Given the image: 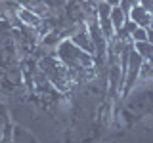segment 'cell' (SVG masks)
Masks as SVG:
<instances>
[{"instance_id":"1","label":"cell","mask_w":153,"mask_h":143,"mask_svg":"<svg viewBox=\"0 0 153 143\" xmlns=\"http://www.w3.org/2000/svg\"><path fill=\"white\" fill-rule=\"evenodd\" d=\"M38 69L46 74V78L50 80V84L54 86L57 92H69L73 88V82L69 78V69L56 55V50L52 54H46L38 59Z\"/></svg>"},{"instance_id":"2","label":"cell","mask_w":153,"mask_h":143,"mask_svg":"<svg viewBox=\"0 0 153 143\" xmlns=\"http://www.w3.org/2000/svg\"><path fill=\"white\" fill-rule=\"evenodd\" d=\"M56 55L67 67H82V69H92L96 67V57L90 52H84L79 48L71 38H61L59 44L56 46Z\"/></svg>"},{"instance_id":"3","label":"cell","mask_w":153,"mask_h":143,"mask_svg":"<svg viewBox=\"0 0 153 143\" xmlns=\"http://www.w3.org/2000/svg\"><path fill=\"white\" fill-rule=\"evenodd\" d=\"M142 65H143V57L138 54L136 50L132 48L130 52V57H128V65H126V71H124V88H123V97L126 95L130 90L136 86L138 78H140V71H142Z\"/></svg>"},{"instance_id":"4","label":"cell","mask_w":153,"mask_h":143,"mask_svg":"<svg viewBox=\"0 0 153 143\" xmlns=\"http://www.w3.org/2000/svg\"><path fill=\"white\" fill-rule=\"evenodd\" d=\"M128 19H132V21L136 23V25H140V27H149L151 25V13L147 12L140 2H136L130 8V12H128Z\"/></svg>"},{"instance_id":"5","label":"cell","mask_w":153,"mask_h":143,"mask_svg":"<svg viewBox=\"0 0 153 143\" xmlns=\"http://www.w3.org/2000/svg\"><path fill=\"white\" fill-rule=\"evenodd\" d=\"M17 17H19V21L23 23V25H27V27H35V29H40V25H42V19L38 13H35V12H31V10H27V8H19V12H17Z\"/></svg>"},{"instance_id":"6","label":"cell","mask_w":153,"mask_h":143,"mask_svg":"<svg viewBox=\"0 0 153 143\" xmlns=\"http://www.w3.org/2000/svg\"><path fill=\"white\" fill-rule=\"evenodd\" d=\"M109 17H111V23H113L115 31H119V29H123L124 21L128 19V13L124 12L121 6H113V8H111V12H109Z\"/></svg>"},{"instance_id":"7","label":"cell","mask_w":153,"mask_h":143,"mask_svg":"<svg viewBox=\"0 0 153 143\" xmlns=\"http://www.w3.org/2000/svg\"><path fill=\"white\" fill-rule=\"evenodd\" d=\"M130 40L132 42H143V40H147V27H140V25H138L130 32Z\"/></svg>"},{"instance_id":"8","label":"cell","mask_w":153,"mask_h":143,"mask_svg":"<svg viewBox=\"0 0 153 143\" xmlns=\"http://www.w3.org/2000/svg\"><path fill=\"white\" fill-rule=\"evenodd\" d=\"M138 2H140V4H142V6L146 8L149 13H153V0H138Z\"/></svg>"},{"instance_id":"9","label":"cell","mask_w":153,"mask_h":143,"mask_svg":"<svg viewBox=\"0 0 153 143\" xmlns=\"http://www.w3.org/2000/svg\"><path fill=\"white\" fill-rule=\"evenodd\" d=\"M147 42H151V44H153V25L147 27Z\"/></svg>"},{"instance_id":"10","label":"cell","mask_w":153,"mask_h":143,"mask_svg":"<svg viewBox=\"0 0 153 143\" xmlns=\"http://www.w3.org/2000/svg\"><path fill=\"white\" fill-rule=\"evenodd\" d=\"M105 2H107L109 6L113 8V6H121V2H123V0H105Z\"/></svg>"}]
</instances>
